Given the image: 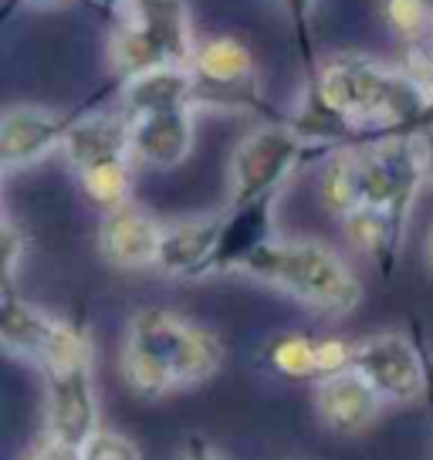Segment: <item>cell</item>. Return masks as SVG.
Returning a JSON list of instances; mask_svg holds the SVG:
<instances>
[{"label": "cell", "mask_w": 433, "mask_h": 460, "mask_svg": "<svg viewBox=\"0 0 433 460\" xmlns=\"http://www.w3.org/2000/svg\"><path fill=\"white\" fill-rule=\"evenodd\" d=\"M224 366V345L214 332L200 329L166 308H139L129 318L119 373L129 393L159 400L176 389L203 386Z\"/></svg>", "instance_id": "1"}, {"label": "cell", "mask_w": 433, "mask_h": 460, "mask_svg": "<svg viewBox=\"0 0 433 460\" xmlns=\"http://www.w3.org/2000/svg\"><path fill=\"white\" fill-rule=\"evenodd\" d=\"M305 85L315 88L346 122L359 129V143H383L406 136L427 99L406 82L400 68L366 55H332Z\"/></svg>", "instance_id": "2"}, {"label": "cell", "mask_w": 433, "mask_h": 460, "mask_svg": "<svg viewBox=\"0 0 433 460\" xmlns=\"http://www.w3.org/2000/svg\"><path fill=\"white\" fill-rule=\"evenodd\" d=\"M244 274L288 295L318 315H349L362 302L359 278L342 261V254H335L329 244L312 237H298V241L275 237L254 254Z\"/></svg>", "instance_id": "3"}, {"label": "cell", "mask_w": 433, "mask_h": 460, "mask_svg": "<svg viewBox=\"0 0 433 460\" xmlns=\"http://www.w3.org/2000/svg\"><path fill=\"white\" fill-rule=\"evenodd\" d=\"M193 55L187 0H132L112 24L109 58L119 85L153 68H190Z\"/></svg>", "instance_id": "4"}, {"label": "cell", "mask_w": 433, "mask_h": 460, "mask_svg": "<svg viewBox=\"0 0 433 460\" xmlns=\"http://www.w3.org/2000/svg\"><path fill=\"white\" fill-rule=\"evenodd\" d=\"M308 159H325V153L305 143L288 126V119H271V122L254 126L237 139L231 153V166H227L231 203L227 207L281 197L285 183Z\"/></svg>", "instance_id": "5"}, {"label": "cell", "mask_w": 433, "mask_h": 460, "mask_svg": "<svg viewBox=\"0 0 433 460\" xmlns=\"http://www.w3.org/2000/svg\"><path fill=\"white\" fill-rule=\"evenodd\" d=\"M0 342L14 359L41 369V376L55 373L61 366H72V362L92 359V335L85 325L24 302L14 285H4Z\"/></svg>", "instance_id": "6"}, {"label": "cell", "mask_w": 433, "mask_h": 460, "mask_svg": "<svg viewBox=\"0 0 433 460\" xmlns=\"http://www.w3.org/2000/svg\"><path fill=\"white\" fill-rule=\"evenodd\" d=\"M190 72H193V109L268 112L258 82V61L241 38L220 34L200 41Z\"/></svg>", "instance_id": "7"}, {"label": "cell", "mask_w": 433, "mask_h": 460, "mask_svg": "<svg viewBox=\"0 0 433 460\" xmlns=\"http://www.w3.org/2000/svg\"><path fill=\"white\" fill-rule=\"evenodd\" d=\"M352 149L359 163L362 207L386 210L396 230L403 234L410 207L417 200L420 187L427 183L417 136H396V139L352 146Z\"/></svg>", "instance_id": "8"}, {"label": "cell", "mask_w": 433, "mask_h": 460, "mask_svg": "<svg viewBox=\"0 0 433 460\" xmlns=\"http://www.w3.org/2000/svg\"><path fill=\"white\" fill-rule=\"evenodd\" d=\"M352 373L383 402H417L430 389L427 352L413 335L379 332L356 342Z\"/></svg>", "instance_id": "9"}, {"label": "cell", "mask_w": 433, "mask_h": 460, "mask_svg": "<svg viewBox=\"0 0 433 460\" xmlns=\"http://www.w3.org/2000/svg\"><path fill=\"white\" fill-rule=\"evenodd\" d=\"M99 430V393L92 359L44 373V437L85 447Z\"/></svg>", "instance_id": "10"}, {"label": "cell", "mask_w": 433, "mask_h": 460, "mask_svg": "<svg viewBox=\"0 0 433 460\" xmlns=\"http://www.w3.org/2000/svg\"><path fill=\"white\" fill-rule=\"evenodd\" d=\"M85 109L88 105L75 109V112H61V109H48V105H11L0 119V163H4V170H24V166H34L44 156H51L55 149L61 153L65 136Z\"/></svg>", "instance_id": "11"}, {"label": "cell", "mask_w": 433, "mask_h": 460, "mask_svg": "<svg viewBox=\"0 0 433 460\" xmlns=\"http://www.w3.org/2000/svg\"><path fill=\"white\" fill-rule=\"evenodd\" d=\"M159 241H163V224L136 200L102 214L99 254L105 264H112L119 271L156 268Z\"/></svg>", "instance_id": "12"}, {"label": "cell", "mask_w": 433, "mask_h": 460, "mask_svg": "<svg viewBox=\"0 0 433 460\" xmlns=\"http://www.w3.org/2000/svg\"><path fill=\"white\" fill-rule=\"evenodd\" d=\"M61 156L75 176L105 163H136L132 159V122L122 112H82L65 136Z\"/></svg>", "instance_id": "13"}, {"label": "cell", "mask_w": 433, "mask_h": 460, "mask_svg": "<svg viewBox=\"0 0 433 460\" xmlns=\"http://www.w3.org/2000/svg\"><path fill=\"white\" fill-rule=\"evenodd\" d=\"M275 203L278 197H264L258 203H244V207H227L224 210V224H220V237H216V251L210 258L207 274H231L241 271L254 261L261 247L275 241Z\"/></svg>", "instance_id": "14"}, {"label": "cell", "mask_w": 433, "mask_h": 460, "mask_svg": "<svg viewBox=\"0 0 433 460\" xmlns=\"http://www.w3.org/2000/svg\"><path fill=\"white\" fill-rule=\"evenodd\" d=\"M220 224H224V214L183 217L173 224H163L156 271H163L166 278H207Z\"/></svg>", "instance_id": "15"}, {"label": "cell", "mask_w": 433, "mask_h": 460, "mask_svg": "<svg viewBox=\"0 0 433 460\" xmlns=\"http://www.w3.org/2000/svg\"><path fill=\"white\" fill-rule=\"evenodd\" d=\"M386 402L362 383L356 373L315 383V410L322 427L335 437H359L379 420Z\"/></svg>", "instance_id": "16"}, {"label": "cell", "mask_w": 433, "mask_h": 460, "mask_svg": "<svg viewBox=\"0 0 433 460\" xmlns=\"http://www.w3.org/2000/svg\"><path fill=\"white\" fill-rule=\"evenodd\" d=\"M132 122V159L153 170H176L193 153V109L159 112Z\"/></svg>", "instance_id": "17"}, {"label": "cell", "mask_w": 433, "mask_h": 460, "mask_svg": "<svg viewBox=\"0 0 433 460\" xmlns=\"http://www.w3.org/2000/svg\"><path fill=\"white\" fill-rule=\"evenodd\" d=\"M119 95H122L126 119L193 109V72L190 68H153V72H143L129 82H122Z\"/></svg>", "instance_id": "18"}, {"label": "cell", "mask_w": 433, "mask_h": 460, "mask_svg": "<svg viewBox=\"0 0 433 460\" xmlns=\"http://www.w3.org/2000/svg\"><path fill=\"white\" fill-rule=\"evenodd\" d=\"M318 200L322 207L346 220L352 210L362 207V190H359V163H356V149H335L322 159L318 170Z\"/></svg>", "instance_id": "19"}, {"label": "cell", "mask_w": 433, "mask_h": 460, "mask_svg": "<svg viewBox=\"0 0 433 460\" xmlns=\"http://www.w3.org/2000/svg\"><path fill=\"white\" fill-rule=\"evenodd\" d=\"M342 230H346V241L356 251L369 254V258L383 261L386 271L393 268V261L400 254V244H403V234L396 230V224L390 220L386 210H376V207H359L342 220Z\"/></svg>", "instance_id": "20"}, {"label": "cell", "mask_w": 433, "mask_h": 460, "mask_svg": "<svg viewBox=\"0 0 433 460\" xmlns=\"http://www.w3.org/2000/svg\"><path fill=\"white\" fill-rule=\"evenodd\" d=\"M268 362L285 379H302V383L312 379V383H318V339L305 335V332L278 335L275 342L268 345Z\"/></svg>", "instance_id": "21"}, {"label": "cell", "mask_w": 433, "mask_h": 460, "mask_svg": "<svg viewBox=\"0 0 433 460\" xmlns=\"http://www.w3.org/2000/svg\"><path fill=\"white\" fill-rule=\"evenodd\" d=\"M78 183L88 200L102 214H109L122 203H132V163H105V166L78 172Z\"/></svg>", "instance_id": "22"}, {"label": "cell", "mask_w": 433, "mask_h": 460, "mask_svg": "<svg viewBox=\"0 0 433 460\" xmlns=\"http://www.w3.org/2000/svg\"><path fill=\"white\" fill-rule=\"evenodd\" d=\"M383 21L403 44L423 41L433 34L430 0H383Z\"/></svg>", "instance_id": "23"}, {"label": "cell", "mask_w": 433, "mask_h": 460, "mask_svg": "<svg viewBox=\"0 0 433 460\" xmlns=\"http://www.w3.org/2000/svg\"><path fill=\"white\" fill-rule=\"evenodd\" d=\"M315 4L318 0H278V7L288 17L295 48H298V55H302L305 78H312V75L318 72V65H322L315 58V44H312V14H315Z\"/></svg>", "instance_id": "24"}, {"label": "cell", "mask_w": 433, "mask_h": 460, "mask_svg": "<svg viewBox=\"0 0 433 460\" xmlns=\"http://www.w3.org/2000/svg\"><path fill=\"white\" fill-rule=\"evenodd\" d=\"M400 75H403L410 85L417 88L423 99H433V34L423 38V41H410L403 48V58H400Z\"/></svg>", "instance_id": "25"}, {"label": "cell", "mask_w": 433, "mask_h": 460, "mask_svg": "<svg viewBox=\"0 0 433 460\" xmlns=\"http://www.w3.org/2000/svg\"><path fill=\"white\" fill-rule=\"evenodd\" d=\"M352 356H356V342H349L342 335L318 339V383L352 373Z\"/></svg>", "instance_id": "26"}, {"label": "cell", "mask_w": 433, "mask_h": 460, "mask_svg": "<svg viewBox=\"0 0 433 460\" xmlns=\"http://www.w3.org/2000/svg\"><path fill=\"white\" fill-rule=\"evenodd\" d=\"M82 460H139V447L126 433L99 430L82 447Z\"/></svg>", "instance_id": "27"}, {"label": "cell", "mask_w": 433, "mask_h": 460, "mask_svg": "<svg viewBox=\"0 0 433 460\" xmlns=\"http://www.w3.org/2000/svg\"><path fill=\"white\" fill-rule=\"evenodd\" d=\"M24 254H28V234H21L14 220L7 217L4 220V285H14Z\"/></svg>", "instance_id": "28"}, {"label": "cell", "mask_w": 433, "mask_h": 460, "mask_svg": "<svg viewBox=\"0 0 433 460\" xmlns=\"http://www.w3.org/2000/svg\"><path fill=\"white\" fill-rule=\"evenodd\" d=\"M24 460H82V447H72L55 437H41Z\"/></svg>", "instance_id": "29"}, {"label": "cell", "mask_w": 433, "mask_h": 460, "mask_svg": "<svg viewBox=\"0 0 433 460\" xmlns=\"http://www.w3.org/2000/svg\"><path fill=\"white\" fill-rule=\"evenodd\" d=\"M180 460H224V454H216L214 447L207 444L203 437H190L187 444H183Z\"/></svg>", "instance_id": "30"}, {"label": "cell", "mask_w": 433, "mask_h": 460, "mask_svg": "<svg viewBox=\"0 0 433 460\" xmlns=\"http://www.w3.org/2000/svg\"><path fill=\"white\" fill-rule=\"evenodd\" d=\"M417 143H420V159H423V176H427V183H433V132L417 136Z\"/></svg>", "instance_id": "31"}, {"label": "cell", "mask_w": 433, "mask_h": 460, "mask_svg": "<svg viewBox=\"0 0 433 460\" xmlns=\"http://www.w3.org/2000/svg\"><path fill=\"white\" fill-rule=\"evenodd\" d=\"M423 132H433V99L423 105V112L417 115V122L410 126V132H406V136H423Z\"/></svg>", "instance_id": "32"}, {"label": "cell", "mask_w": 433, "mask_h": 460, "mask_svg": "<svg viewBox=\"0 0 433 460\" xmlns=\"http://www.w3.org/2000/svg\"><path fill=\"white\" fill-rule=\"evenodd\" d=\"M95 4H99V7L105 11V14H112V21H116V17L122 14L126 7H129L132 0H95Z\"/></svg>", "instance_id": "33"}, {"label": "cell", "mask_w": 433, "mask_h": 460, "mask_svg": "<svg viewBox=\"0 0 433 460\" xmlns=\"http://www.w3.org/2000/svg\"><path fill=\"white\" fill-rule=\"evenodd\" d=\"M24 4H65V0H4V17H11Z\"/></svg>", "instance_id": "34"}, {"label": "cell", "mask_w": 433, "mask_h": 460, "mask_svg": "<svg viewBox=\"0 0 433 460\" xmlns=\"http://www.w3.org/2000/svg\"><path fill=\"white\" fill-rule=\"evenodd\" d=\"M423 258H427V268L433 271V227L427 230V241H423Z\"/></svg>", "instance_id": "35"}, {"label": "cell", "mask_w": 433, "mask_h": 460, "mask_svg": "<svg viewBox=\"0 0 433 460\" xmlns=\"http://www.w3.org/2000/svg\"><path fill=\"white\" fill-rule=\"evenodd\" d=\"M427 393H430V400H433V373H430V389H427Z\"/></svg>", "instance_id": "36"}]
</instances>
